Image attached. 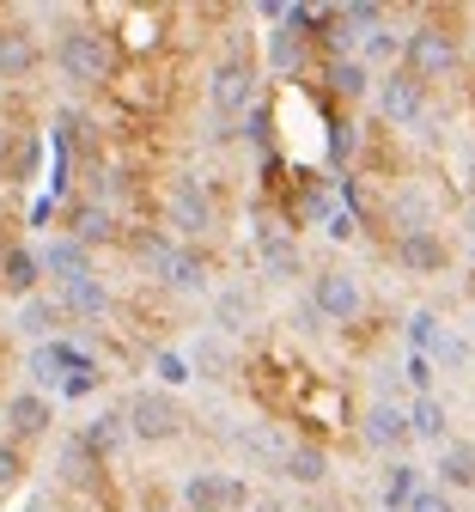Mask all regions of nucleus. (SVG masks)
<instances>
[{"instance_id":"nucleus-1","label":"nucleus","mask_w":475,"mask_h":512,"mask_svg":"<svg viewBox=\"0 0 475 512\" xmlns=\"http://www.w3.org/2000/svg\"><path fill=\"white\" fill-rule=\"evenodd\" d=\"M55 68H61V80H74V86H110L116 49H110V37L98 25L74 19V25L55 31Z\"/></svg>"},{"instance_id":"nucleus-2","label":"nucleus","mask_w":475,"mask_h":512,"mask_svg":"<svg viewBox=\"0 0 475 512\" xmlns=\"http://www.w3.org/2000/svg\"><path fill=\"white\" fill-rule=\"evenodd\" d=\"M457 61H463V49H457V31H445V25H415L402 37V74H415L427 92L457 74Z\"/></svg>"},{"instance_id":"nucleus-3","label":"nucleus","mask_w":475,"mask_h":512,"mask_svg":"<svg viewBox=\"0 0 475 512\" xmlns=\"http://www.w3.org/2000/svg\"><path fill=\"white\" fill-rule=\"evenodd\" d=\"M122 421H128V433L134 439H147V445H165V439H177L183 433V409H177V397H165V391H134L128 403H122Z\"/></svg>"},{"instance_id":"nucleus-4","label":"nucleus","mask_w":475,"mask_h":512,"mask_svg":"<svg viewBox=\"0 0 475 512\" xmlns=\"http://www.w3.org/2000/svg\"><path fill=\"white\" fill-rule=\"evenodd\" d=\"M208 104H214L220 122H232V116H244V110L256 104V61H250V55L214 61V74H208Z\"/></svg>"},{"instance_id":"nucleus-5","label":"nucleus","mask_w":475,"mask_h":512,"mask_svg":"<svg viewBox=\"0 0 475 512\" xmlns=\"http://www.w3.org/2000/svg\"><path fill=\"white\" fill-rule=\"evenodd\" d=\"M360 305H366V293H360V275H354V269H317V281H311V311L323 317V324H354Z\"/></svg>"},{"instance_id":"nucleus-6","label":"nucleus","mask_w":475,"mask_h":512,"mask_svg":"<svg viewBox=\"0 0 475 512\" xmlns=\"http://www.w3.org/2000/svg\"><path fill=\"white\" fill-rule=\"evenodd\" d=\"M372 98H378V116H384L390 128H415V122L427 116V86H421L415 74H402V68H390V74L372 86Z\"/></svg>"},{"instance_id":"nucleus-7","label":"nucleus","mask_w":475,"mask_h":512,"mask_svg":"<svg viewBox=\"0 0 475 512\" xmlns=\"http://www.w3.org/2000/svg\"><path fill=\"white\" fill-rule=\"evenodd\" d=\"M171 226L183 238L214 232V196H208V183H201V177H177L171 183Z\"/></svg>"},{"instance_id":"nucleus-8","label":"nucleus","mask_w":475,"mask_h":512,"mask_svg":"<svg viewBox=\"0 0 475 512\" xmlns=\"http://www.w3.org/2000/svg\"><path fill=\"white\" fill-rule=\"evenodd\" d=\"M250 494H244V482H232L226 470H195L189 482H183V512H232V506H244Z\"/></svg>"},{"instance_id":"nucleus-9","label":"nucleus","mask_w":475,"mask_h":512,"mask_svg":"<svg viewBox=\"0 0 475 512\" xmlns=\"http://www.w3.org/2000/svg\"><path fill=\"white\" fill-rule=\"evenodd\" d=\"M37 61H43V49H37L31 25H19V19L0 25V80H7V86L31 80V74H37Z\"/></svg>"},{"instance_id":"nucleus-10","label":"nucleus","mask_w":475,"mask_h":512,"mask_svg":"<svg viewBox=\"0 0 475 512\" xmlns=\"http://www.w3.org/2000/svg\"><path fill=\"white\" fill-rule=\"evenodd\" d=\"M396 263H402V275H445V269H451V250H445V238L427 226V232H402V238H396Z\"/></svg>"},{"instance_id":"nucleus-11","label":"nucleus","mask_w":475,"mask_h":512,"mask_svg":"<svg viewBox=\"0 0 475 512\" xmlns=\"http://www.w3.org/2000/svg\"><path fill=\"white\" fill-rule=\"evenodd\" d=\"M37 263H43V275H55L61 287L67 281H80V275H92V250L74 238V232H61V238H49L43 250H37Z\"/></svg>"},{"instance_id":"nucleus-12","label":"nucleus","mask_w":475,"mask_h":512,"mask_svg":"<svg viewBox=\"0 0 475 512\" xmlns=\"http://www.w3.org/2000/svg\"><path fill=\"white\" fill-rule=\"evenodd\" d=\"M360 433H366L372 452H402V445H409V409H402V403H372Z\"/></svg>"},{"instance_id":"nucleus-13","label":"nucleus","mask_w":475,"mask_h":512,"mask_svg":"<svg viewBox=\"0 0 475 512\" xmlns=\"http://www.w3.org/2000/svg\"><path fill=\"white\" fill-rule=\"evenodd\" d=\"M55 305H61V317H110V287L98 281V275H80V281H67L61 293H55Z\"/></svg>"},{"instance_id":"nucleus-14","label":"nucleus","mask_w":475,"mask_h":512,"mask_svg":"<svg viewBox=\"0 0 475 512\" xmlns=\"http://www.w3.org/2000/svg\"><path fill=\"white\" fill-rule=\"evenodd\" d=\"M439 488L445 494H469L475 488V439H451V445H439Z\"/></svg>"},{"instance_id":"nucleus-15","label":"nucleus","mask_w":475,"mask_h":512,"mask_svg":"<svg viewBox=\"0 0 475 512\" xmlns=\"http://www.w3.org/2000/svg\"><path fill=\"white\" fill-rule=\"evenodd\" d=\"M80 360H86L80 348H67V342H43V348H31V378L43 384V391H61L67 372H74Z\"/></svg>"},{"instance_id":"nucleus-16","label":"nucleus","mask_w":475,"mask_h":512,"mask_svg":"<svg viewBox=\"0 0 475 512\" xmlns=\"http://www.w3.org/2000/svg\"><path fill=\"white\" fill-rule=\"evenodd\" d=\"M49 421H55V409H49L43 391H19V397L7 403V427H13V439H43Z\"/></svg>"},{"instance_id":"nucleus-17","label":"nucleus","mask_w":475,"mask_h":512,"mask_svg":"<svg viewBox=\"0 0 475 512\" xmlns=\"http://www.w3.org/2000/svg\"><path fill=\"white\" fill-rule=\"evenodd\" d=\"M409 439H427V445H451V409L427 391L409 403Z\"/></svg>"},{"instance_id":"nucleus-18","label":"nucleus","mask_w":475,"mask_h":512,"mask_svg":"<svg viewBox=\"0 0 475 512\" xmlns=\"http://www.w3.org/2000/svg\"><path fill=\"white\" fill-rule=\"evenodd\" d=\"M256 263L275 275V281H293V275H305V256H299V244L293 238H281V232H262L256 238Z\"/></svg>"},{"instance_id":"nucleus-19","label":"nucleus","mask_w":475,"mask_h":512,"mask_svg":"<svg viewBox=\"0 0 475 512\" xmlns=\"http://www.w3.org/2000/svg\"><path fill=\"white\" fill-rule=\"evenodd\" d=\"M256 324V293L250 287H226L220 299H214V330L220 336H244Z\"/></svg>"},{"instance_id":"nucleus-20","label":"nucleus","mask_w":475,"mask_h":512,"mask_svg":"<svg viewBox=\"0 0 475 512\" xmlns=\"http://www.w3.org/2000/svg\"><path fill=\"white\" fill-rule=\"evenodd\" d=\"M281 476L299 482V488H317V482H329V452H323V445H287V452H281Z\"/></svg>"},{"instance_id":"nucleus-21","label":"nucleus","mask_w":475,"mask_h":512,"mask_svg":"<svg viewBox=\"0 0 475 512\" xmlns=\"http://www.w3.org/2000/svg\"><path fill=\"white\" fill-rule=\"evenodd\" d=\"M37 281H43V263H37V250L13 244L7 256H0V287H7V293L31 299V293H37Z\"/></svg>"},{"instance_id":"nucleus-22","label":"nucleus","mask_w":475,"mask_h":512,"mask_svg":"<svg viewBox=\"0 0 475 512\" xmlns=\"http://www.w3.org/2000/svg\"><path fill=\"white\" fill-rule=\"evenodd\" d=\"M55 324H61V305L55 299H43V293L19 299V336H31L43 348V342H55Z\"/></svg>"},{"instance_id":"nucleus-23","label":"nucleus","mask_w":475,"mask_h":512,"mask_svg":"<svg viewBox=\"0 0 475 512\" xmlns=\"http://www.w3.org/2000/svg\"><path fill=\"white\" fill-rule=\"evenodd\" d=\"M159 281L177 287V293H201V287H208V256H201V250H177L171 269H165Z\"/></svg>"},{"instance_id":"nucleus-24","label":"nucleus","mask_w":475,"mask_h":512,"mask_svg":"<svg viewBox=\"0 0 475 512\" xmlns=\"http://www.w3.org/2000/svg\"><path fill=\"white\" fill-rule=\"evenodd\" d=\"M415 494H421V470H415L409 458L384 470V506H390V512H409V500H415Z\"/></svg>"},{"instance_id":"nucleus-25","label":"nucleus","mask_w":475,"mask_h":512,"mask_svg":"<svg viewBox=\"0 0 475 512\" xmlns=\"http://www.w3.org/2000/svg\"><path fill=\"white\" fill-rule=\"evenodd\" d=\"M134 256H141L147 275H165L171 256H177V238H171V232H134Z\"/></svg>"},{"instance_id":"nucleus-26","label":"nucleus","mask_w":475,"mask_h":512,"mask_svg":"<svg viewBox=\"0 0 475 512\" xmlns=\"http://www.w3.org/2000/svg\"><path fill=\"white\" fill-rule=\"evenodd\" d=\"M329 80H335V92H342V98H354V104L372 92V68H366L360 55H354V61H348V55H342V61H329Z\"/></svg>"},{"instance_id":"nucleus-27","label":"nucleus","mask_w":475,"mask_h":512,"mask_svg":"<svg viewBox=\"0 0 475 512\" xmlns=\"http://www.w3.org/2000/svg\"><path fill=\"white\" fill-rule=\"evenodd\" d=\"M122 433H128V421H122V409H110V415H98V421H92L80 439H86V452H92V458H104V452H110V445H116Z\"/></svg>"},{"instance_id":"nucleus-28","label":"nucleus","mask_w":475,"mask_h":512,"mask_svg":"<svg viewBox=\"0 0 475 512\" xmlns=\"http://www.w3.org/2000/svg\"><path fill=\"white\" fill-rule=\"evenodd\" d=\"M74 238H80L86 250H92L98 238H110V208H98V202H80V208H74Z\"/></svg>"},{"instance_id":"nucleus-29","label":"nucleus","mask_w":475,"mask_h":512,"mask_svg":"<svg viewBox=\"0 0 475 512\" xmlns=\"http://www.w3.org/2000/svg\"><path fill=\"white\" fill-rule=\"evenodd\" d=\"M360 61H366V68H372V61H384V74H390V68H402V37L378 25V31L366 37V55H360Z\"/></svg>"},{"instance_id":"nucleus-30","label":"nucleus","mask_w":475,"mask_h":512,"mask_svg":"<svg viewBox=\"0 0 475 512\" xmlns=\"http://www.w3.org/2000/svg\"><path fill=\"white\" fill-rule=\"evenodd\" d=\"M153 372H159V384H189V378H195L189 354H177V348H165V354L153 360Z\"/></svg>"},{"instance_id":"nucleus-31","label":"nucleus","mask_w":475,"mask_h":512,"mask_svg":"<svg viewBox=\"0 0 475 512\" xmlns=\"http://www.w3.org/2000/svg\"><path fill=\"white\" fill-rule=\"evenodd\" d=\"M409 512H457V500H451V494L433 482V488H421V494L409 500Z\"/></svg>"},{"instance_id":"nucleus-32","label":"nucleus","mask_w":475,"mask_h":512,"mask_svg":"<svg viewBox=\"0 0 475 512\" xmlns=\"http://www.w3.org/2000/svg\"><path fill=\"white\" fill-rule=\"evenodd\" d=\"M25 476V458H19V445L13 439H0V488H13Z\"/></svg>"},{"instance_id":"nucleus-33","label":"nucleus","mask_w":475,"mask_h":512,"mask_svg":"<svg viewBox=\"0 0 475 512\" xmlns=\"http://www.w3.org/2000/svg\"><path fill=\"white\" fill-rule=\"evenodd\" d=\"M329 238L348 244V238H354V214H329Z\"/></svg>"},{"instance_id":"nucleus-34","label":"nucleus","mask_w":475,"mask_h":512,"mask_svg":"<svg viewBox=\"0 0 475 512\" xmlns=\"http://www.w3.org/2000/svg\"><path fill=\"white\" fill-rule=\"evenodd\" d=\"M25 512H55V506H49L43 494H31V500H25Z\"/></svg>"},{"instance_id":"nucleus-35","label":"nucleus","mask_w":475,"mask_h":512,"mask_svg":"<svg viewBox=\"0 0 475 512\" xmlns=\"http://www.w3.org/2000/svg\"><path fill=\"white\" fill-rule=\"evenodd\" d=\"M469 269H475V226H469Z\"/></svg>"},{"instance_id":"nucleus-36","label":"nucleus","mask_w":475,"mask_h":512,"mask_svg":"<svg viewBox=\"0 0 475 512\" xmlns=\"http://www.w3.org/2000/svg\"><path fill=\"white\" fill-rule=\"evenodd\" d=\"M0 256H7V250H0Z\"/></svg>"}]
</instances>
